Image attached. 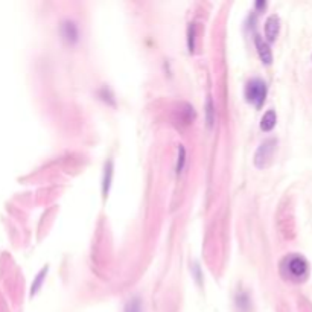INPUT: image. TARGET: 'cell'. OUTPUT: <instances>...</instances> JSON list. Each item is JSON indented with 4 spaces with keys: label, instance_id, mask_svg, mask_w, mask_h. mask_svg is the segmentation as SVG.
<instances>
[{
    "label": "cell",
    "instance_id": "obj_1",
    "mask_svg": "<svg viewBox=\"0 0 312 312\" xmlns=\"http://www.w3.org/2000/svg\"><path fill=\"white\" fill-rule=\"evenodd\" d=\"M280 276L291 283H302L309 277V262L299 253L286 254L280 262Z\"/></svg>",
    "mask_w": 312,
    "mask_h": 312
},
{
    "label": "cell",
    "instance_id": "obj_2",
    "mask_svg": "<svg viewBox=\"0 0 312 312\" xmlns=\"http://www.w3.org/2000/svg\"><path fill=\"white\" fill-rule=\"evenodd\" d=\"M266 93H268V87L266 82L260 78H253L250 79L246 85V98L251 105H254L256 108H260L266 99Z\"/></svg>",
    "mask_w": 312,
    "mask_h": 312
},
{
    "label": "cell",
    "instance_id": "obj_3",
    "mask_svg": "<svg viewBox=\"0 0 312 312\" xmlns=\"http://www.w3.org/2000/svg\"><path fill=\"white\" fill-rule=\"evenodd\" d=\"M276 146H277V140L276 139H266L260 143V146L257 148L256 154H254V166L257 169H263L265 166H268V163L271 162L273 155H274V151H276Z\"/></svg>",
    "mask_w": 312,
    "mask_h": 312
},
{
    "label": "cell",
    "instance_id": "obj_4",
    "mask_svg": "<svg viewBox=\"0 0 312 312\" xmlns=\"http://www.w3.org/2000/svg\"><path fill=\"white\" fill-rule=\"evenodd\" d=\"M60 35L64 44L67 46H75L79 43L81 40V32H79V26L75 20H62L60 25Z\"/></svg>",
    "mask_w": 312,
    "mask_h": 312
},
{
    "label": "cell",
    "instance_id": "obj_5",
    "mask_svg": "<svg viewBox=\"0 0 312 312\" xmlns=\"http://www.w3.org/2000/svg\"><path fill=\"white\" fill-rule=\"evenodd\" d=\"M263 29H265V37H266V40L271 41V43L276 41V38H277V35H279V31H280V18H279L276 14L270 15V17L266 18V21H265Z\"/></svg>",
    "mask_w": 312,
    "mask_h": 312
},
{
    "label": "cell",
    "instance_id": "obj_6",
    "mask_svg": "<svg viewBox=\"0 0 312 312\" xmlns=\"http://www.w3.org/2000/svg\"><path fill=\"white\" fill-rule=\"evenodd\" d=\"M254 43H256V49H257L260 61L266 64V65H270L273 62V52L270 49V44L266 41H263L259 35L254 37Z\"/></svg>",
    "mask_w": 312,
    "mask_h": 312
},
{
    "label": "cell",
    "instance_id": "obj_7",
    "mask_svg": "<svg viewBox=\"0 0 312 312\" xmlns=\"http://www.w3.org/2000/svg\"><path fill=\"white\" fill-rule=\"evenodd\" d=\"M276 122H277L276 112H274V110H268V112L262 116V119H260V129L265 131V132H268V131H271V129L276 126Z\"/></svg>",
    "mask_w": 312,
    "mask_h": 312
},
{
    "label": "cell",
    "instance_id": "obj_8",
    "mask_svg": "<svg viewBox=\"0 0 312 312\" xmlns=\"http://www.w3.org/2000/svg\"><path fill=\"white\" fill-rule=\"evenodd\" d=\"M112 179H113V162L108 160V163H105V169H104V177H102V192L107 196L108 190L112 186Z\"/></svg>",
    "mask_w": 312,
    "mask_h": 312
},
{
    "label": "cell",
    "instance_id": "obj_9",
    "mask_svg": "<svg viewBox=\"0 0 312 312\" xmlns=\"http://www.w3.org/2000/svg\"><path fill=\"white\" fill-rule=\"evenodd\" d=\"M48 266H44L40 273H38V276L35 277V280H34V283H32V286H31V296H35L37 294V291L40 289V286L43 285V280H44V277H46V274H48Z\"/></svg>",
    "mask_w": 312,
    "mask_h": 312
},
{
    "label": "cell",
    "instance_id": "obj_10",
    "mask_svg": "<svg viewBox=\"0 0 312 312\" xmlns=\"http://www.w3.org/2000/svg\"><path fill=\"white\" fill-rule=\"evenodd\" d=\"M125 312H143L142 300H140L139 297H132V299L126 303Z\"/></svg>",
    "mask_w": 312,
    "mask_h": 312
},
{
    "label": "cell",
    "instance_id": "obj_11",
    "mask_svg": "<svg viewBox=\"0 0 312 312\" xmlns=\"http://www.w3.org/2000/svg\"><path fill=\"white\" fill-rule=\"evenodd\" d=\"M195 25L192 23L187 29V48H189V52H193L195 51Z\"/></svg>",
    "mask_w": 312,
    "mask_h": 312
},
{
    "label": "cell",
    "instance_id": "obj_12",
    "mask_svg": "<svg viewBox=\"0 0 312 312\" xmlns=\"http://www.w3.org/2000/svg\"><path fill=\"white\" fill-rule=\"evenodd\" d=\"M185 162H186V151L183 148V145L179 146V162H177V172L180 174L185 168Z\"/></svg>",
    "mask_w": 312,
    "mask_h": 312
},
{
    "label": "cell",
    "instance_id": "obj_13",
    "mask_svg": "<svg viewBox=\"0 0 312 312\" xmlns=\"http://www.w3.org/2000/svg\"><path fill=\"white\" fill-rule=\"evenodd\" d=\"M213 113H215V110H213V102H212V99H209V101H207V122H209L210 126L213 125V121H215Z\"/></svg>",
    "mask_w": 312,
    "mask_h": 312
}]
</instances>
